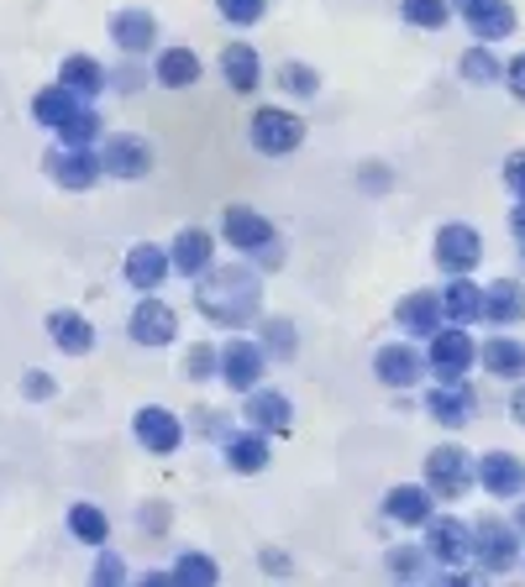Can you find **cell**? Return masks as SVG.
<instances>
[{
	"label": "cell",
	"mask_w": 525,
	"mask_h": 587,
	"mask_svg": "<svg viewBox=\"0 0 525 587\" xmlns=\"http://www.w3.org/2000/svg\"><path fill=\"white\" fill-rule=\"evenodd\" d=\"M194 305L200 315L221 330H242L262 315V279L247 268V262H226V268H205L200 283H194Z\"/></svg>",
	"instance_id": "cell-1"
},
{
	"label": "cell",
	"mask_w": 525,
	"mask_h": 587,
	"mask_svg": "<svg viewBox=\"0 0 525 587\" xmlns=\"http://www.w3.org/2000/svg\"><path fill=\"white\" fill-rule=\"evenodd\" d=\"M473 556L489 577H504L521 562V530L515 519H478L473 524Z\"/></svg>",
	"instance_id": "cell-2"
},
{
	"label": "cell",
	"mask_w": 525,
	"mask_h": 587,
	"mask_svg": "<svg viewBox=\"0 0 525 587\" xmlns=\"http://www.w3.org/2000/svg\"><path fill=\"white\" fill-rule=\"evenodd\" d=\"M426 488H431V498H442V504H457V498L473 488V456L457 447V441L436 447V451L426 456Z\"/></svg>",
	"instance_id": "cell-3"
},
{
	"label": "cell",
	"mask_w": 525,
	"mask_h": 587,
	"mask_svg": "<svg viewBox=\"0 0 525 587\" xmlns=\"http://www.w3.org/2000/svg\"><path fill=\"white\" fill-rule=\"evenodd\" d=\"M426 368L436 377H462L468 368H473V336H468L462 326H453V320L436 326L426 336Z\"/></svg>",
	"instance_id": "cell-4"
},
{
	"label": "cell",
	"mask_w": 525,
	"mask_h": 587,
	"mask_svg": "<svg viewBox=\"0 0 525 587\" xmlns=\"http://www.w3.org/2000/svg\"><path fill=\"white\" fill-rule=\"evenodd\" d=\"M305 142V121L294 116V111H279V105H262L258 116H253V147L268 153V158H284Z\"/></svg>",
	"instance_id": "cell-5"
},
{
	"label": "cell",
	"mask_w": 525,
	"mask_h": 587,
	"mask_svg": "<svg viewBox=\"0 0 525 587\" xmlns=\"http://www.w3.org/2000/svg\"><path fill=\"white\" fill-rule=\"evenodd\" d=\"M262 368H268V357H262L258 341H242V336H237V341L215 347V373H221V383H226V388H237V394L258 388Z\"/></svg>",
	"instance_id": "cell-6"
},
{
	"label": "cell",
	"mask_w": 525,
	"mask_h": 587,
	"mask_svg": "<svg viewBox=\"0 0 525 587\" xmlns=\"http://www.w3.org/2000/svg\"><path fill=\"white\" fill-rule=\"evenodd\" d=\"M421 530H426V562L457 566L462 556H473V524H462L457 515H431Z\"/></svg>",
	"instance_id": "cell-7"
},
{
	"label": "cell",
	"mask_w": 525,
	"mask_h": 587,
	"mask_svg": "<svg viewBox=\"0 0 525 587\" xmlns=\"http://www.w3.org/2000/svg\"><path fill=\"white\" fill-rule=\"evenodd\" d=\"M473 483L489 498H504V504H510V498L525 494V462L510 456V451H483L473 462Z\"/></svg>",
	"instance_id": "cell-8"
},
{
	"label": "cell",
	"mask_w": 525,
	"mask_h": 587,
	"mask_svg": "<svg viewBox=\"0 0 525 587\" xmlns=\"http://www.w3.org/2000/svg\"><path fill=\"white\" fill-rule=\"evenodd\" d=\"M426 415L436 425H447V430H457V425H468L478 415V399H473V383H462V377H442V383H431L426 394Z\"/></svg>",
	"instance_id": "cell-9"
},
{
	"label": "cell",
	"mask_w": 525,
	"mask_h": 587,
	"mask_svg": "<svg viewBox=\"0 0 525 587\" xmlns=\"http://www.w3.org/2000/svg\"><path fill=\"white\" fill-rule=\"evenodd\" d=\"M373 377L383 388H415L426 377V352L421 347H405V341H389L373 352Z\"/></svg>",
	"instance_id": "cell-10"
},
{
	"label": "cell",
	"mask_w": 525,
	"mask_h": 587,
	"mask_svg": "<svg viewBox=\"0 0 525 587\" xmlns=\"http://www.w3.org/2000/svg\"><path fill=\"white\" fill-rule=\"evenodd\" d=\"M242 420L253 425V430H262V436H284V430H294V404L279 394V388H247V399H242Z\"/></svg>",
	"instance_id": "cell-11"
},
{
	"label": "cell",
	"mask_w": 525,
	"mask_h": 587,
	"mask_svg": "<svg viewBox=\"0 0 525 587\" xmlns=\"http://www.w3.org/2000/svg\"><path fill=\"white\" fill-rule=\"evenodd\" d=\"M132 430H137V441H143L153 456H168V451H179V441H185L179 415L164 409V404H143V409L132 415Z\"/></svg>",
	"instance_id": "cell-12"
},
{
	"label": "cell",
	"mask_w": 525,
	"mask_h": 587,
	"mask_svg": "<svg viewBox=\"0 0 525 587\" xmlns=\"http://www.w3.org/2000/svg\"><path fill=\"white\" fill-rule=\"evenodd\" d=\"M126 336H132L137 347H168V341L179 336V315H174V305H164V300H137L132 320H126Z\"/></svg>",
	"instance_id": "cell-13"
},
{
	"label": "cell",
	"mask_w": 525,
	"mask_h": 587,
	"mask_svg": "<svg viewBox=\"0 0 525 587\" xmlns=\"http://www.w3.org/2000/svg\"><path fill=\"white\" fill-rule=\"evenodd\" d=\"M100 173H111V179H147L153 173V147L143 137H111L100 147Z\"/></svg>",
	"instance_id": "cell-14"
},
{
	"label": "cell",
	"mask_w": 525,
	"mask_h": 587,
	"mask_svg": "<svg viewBox=\"0 0 525 587\" xmlns=\"http://www.w3.org/2000/svg\"><path fill=\"white\" fill-rule=\"evenodd\" d=\"M478 258H483V241H478L473 226L453 221V226L436 232V262H442L447 273H473Z\"/></svg>",
	"instance_id": "cell-15"
},
{
	"label": "cell",
	"mask_w": 525,
	"mask_h": 587,
	"mask_svg": "<svg viewBox=\"0 0 525 587\" xmlns=\"http://www.w3.org/2000/svg\"><path fill=\"white\" fill-rule=\"evenodd\" d=\"M48 173L58 189H96L100 179L96 147H58V153H48Z\"/></svg>",
	"instance_id": "cell-16"
},
{
	"label": "cell",
	"mask_w": 525,
	"mask_h": 587,
	"mask_svg": "<svg viewBox=\"0 0 525 587\" xmlns=\"http://www.w3.org/2000/svg\"><path fill=\"white\" fill-rule=\"evenodd\" d=\"M215 262V236L200 232V226H185V232L174 236V247H168V268L174 273H185V279H200L205 268Z\"/></svg>",
	"instance_id": "cell-17"
},
{
	"label": "cell",
	"mask_w": 525,
	"mask_h": 587,
	"mask_svg": "<svg viewBox=\"0 0 525 587\" xmlns=\"http://www.w3.org/2000/svg\"><path fill=\"white\" fill-rule=\"evenodd\" d=\"M394 326L405 330V336H421V341H426L436 326H447V315H442V294H431V289L405 294V300L394 305Z\"/></svg>",
	"instance_id": "cell-18"
},
{
	"label": "cell",
	"mask_w": 525,
	"mask_h": 587,
	"mask_svg": "<svg viewBox=\"0 0 525 587\" xmlns=\"http://www.w3.org/2000/svg\"><path fill=\"white\" fill-rule=\"evenodd\" d=\"M462 22H468V32H473L478 43H504V37H515L521 11L510 0H478L473 11H462Z\"/></svg>",
	"instance_id": "cell-19"
},
{
	"label": "cell",
	"mask_w": 525,
	"mask_h": 587,
	"mask_svg": "<svg viewBox=\"0 0 525 587\" xmlns=\"http://www.w3.org/2000/svg\"><path fill=\"white\" fill-rule=\"evenodd\" d=\"M221 236H226L237 252H262V247L273 241V226H268L253 205H232V211L221 215Z\"/></svg>",
	"instance_id": "cell-20"
},
{
	"label": "cell",
	"mask_w": 525,
	"mask_h": 587,
	"mask_svg": "<svg viewBox=\"0 0 525 587\" xmlns=\"http://www.w3.org/2000/svg\"><path fill=\"white\" fill-rule=\"evenodd\" d=\"M121 273H126V283H132V289H143V294H158L174 268H168V252H164V247H153V241H137V247L126 252V268H121Z\"/></svg>",
	"instance_id": "cell-21"
},
{
	"label": "cell",
	"mask_w": 525,
	"mask_h": 587,
	"mask_svg": "<svg viewBox=\"0 0 525 587\" xmlns=\"http://www.w3.org/2000/svg\"><path fill=\"white\" fill-rule=\"evenodd\" d=\"M478 320H489V326H515L525 320V289L515 279H500L483 289V309H478Z\"/></svg>",
	"instance_id": "cell-22"
},
{
	"label": "cell",
	"mask_w": 525,
	"mask_h": 587,
	"mask_svg": "<svg viewBox=\"0 0 525 587\" xmlns=\"http://www.w3.org/2000/svg\"><path fill=\"white\" fill-rule=\"evenodd\" d=\"M111 43L126 53V58H143L147 47L158 43V22L147 11H116L111 16Z\"/></svg>",
	"instance_id": "cell-23"
},
{
	"label": "cell",
	"mask_w": 525,
	"mask_h": 587,
	"mask_svg": "<svg viewBox=\"0 0 525 587\" xmlns=\"http://www.w3.org/2000/svg\"><path fill=\"white\" fill-rule=\"evenodd\" d=\"M431 509H436V498H431L426 483H400V488L383 494V515L394 524H426Z\"/></svg>",
	"instance_id": "cell-24"
},
{
	"label": "cell",
	"mask_w": 525,
	"mask_h": 587,
	"mask_svg": "<svg viewBox=\"0 0 525 587\" xmlns=\"http://www.w3.org/2000/svg\"><path fill=\"white\" fill-rule=\"evenodd\" d=\"M48 336L58 341V352H69V357H85L90 347H96V326H90L79 309H53V315H48Z\"/></svg>",
	"instance_id": "cell-25"
},
{
	"label": "cell",
	"mask_w": 525,
	"mask_h": 587,
	"mask_svg": "<svg viewBox=\"0 0 525 587\" xmlns=\"http://www.w3.org/2000/svg\"><path fill=\"white\" fill-rule=\"evenodd\" d=\"M221 79H226V84H232L237 94H253V90H258V79H262L258 47H247V43L221 47Z\"/></svg>",
	"instance_id": "cell-26"
},
{
	"label": "cell",
	"mask_w": 525,
	"mask_h": 587,
	"mask_svg": "<svg viewBox=\"0 0 525 587\" xmlns=\"http://www.w3.org/2000/svg\"><path fill=\"white\" fill-rule=\"evenodd\" d=\"M478 362H483L494 377L515 383V377H525V341H515V336H489L483 352H478Z\"/></svg>",
	"instance_id": "cell-27"
},
{
	"label": "cell",
	"mask_w": 525,
	"mask_h": 587,
	"mask_svg": "<svg viewBox=\"0 0 525 587\" xmlns=\"http://www.w3.org/2000/svg\"><path fill=\"white\" fill-rule=\"evenodd\" d=\"M478 309H483V289L468 273H453V283L442 289V315L453 326H468V320H478Z\"/></svg>",
	"instance_id": "cell-28"
},
{
	"label": "cell",
	"mask_w": 525,
	"mask_h": 587,
	"mask_svg": "<svg viewBox=\"0 0 525 587\" xmlns=\"http://www.w3.org/2000/svg\"><path fill=\"white\" fill-rule=\"evenodd\" d=\"M79 111H85V100H79L74 90H64V84H53V90H43L37 100H32V116L43 121L48 132H64Z\"/></svg>",
	"instance_id": "cell-29"
},
{
	"label": "cell",
	"mask_w": 525,
	"mask_h": 587,
	"mask_svg": "<svg viewBox=\"0 0 525 587\" xmlns=\"http://www.w3.org/2000/svg\"><path fill=\"white\" fill-rule=\"evenodd\" d=\"M226 467L262 472L268 467V436H262V430H232V436H226Z\"/></svg>",
	"instance_id": "cell-30"
},
{
	"label": "cell",
	"mask_w": 525,
	"mask_h": 587,
	"mask_svg": "<svg viewBox=\"0 0 525 587\" xmlns=\"http://www.w3.org/2000/svg\"><path fill=\"white\" fill-rule=\"evenodd\" d=\"M58 84L74 90L79 100H96V94L105 90V69H100L96 58H85V53H69V58H64V69H58Z\"/></svg>",
	"instance_id": "cell-31"
},
{
	"label": "cell",
	"mask_w": 525,
	"mask_h": 587,
	"mask_svg": "<svg viewBox=\"0 0 525 587\" xmlns=\"http://www.w3.org/2000/svg\"><path fill=\"white\" fill-rule=\"evenodd\" d=\"M158 84L164 90H190L194 79H200V58H194L190 47H164V58H158Z\"/></svg>",
	"instance_id": "cell-32"
},
{
	"label": "cell",
	"mask_w": 525,
	"mask_h": 587,
	"mask_svg": "<svg viewBox=\"0 0 525 587\" xmlns=\"http://www.w3.org/2000/svg\"><path fill=\"white\" fill-rule=\"evenodd\" d=\"M69 530H74V541H85V545H105V541H111V519L100 515L96 504H74V509H69Z\"/></svg>",
	"instance_id": "cell-33"
},
{
	"label": "cell",
	"mask_w": 525,
	"mask_h": 587,
	"mask_svg": "<svg viewBox=\"0 0 525 587\" xmlns=\"http://www.w3.org/2000/svg\"><path fill=\"white\" fill-rule=\"evenodd\" d=\"M221 572H215L211 556H200V551H179V562L168 572V583H194V587H211Z\"/></svg>",
	"instance_id": "cell-34"
},
{
	"label": "cell",
	"mask_w": 525,
	"mask_h": 587,
	"mask_svg": "<svg viewBox=\"0 0 525 587\" xmlns=\"http://www.w3.org/2000/svg\"><path fill=\"white\" fill-rule=\"evenodd\" d=\"M400 11H405L410 26H431V32L453 22V0H400Z\"/></svg>",
	"instance_id": "cell-35"
},
{
	"label": "cell",
	"mask_w": 525,
	"mask_h": 587,
	"mask_svg": "<svg viewBox=\"0 0 525 587\" xmlns=\"http://www.w3.org/2000/svg\"><path fill=\"white\" fill-rule=\"evenodd\" d=\"M457 69H462V79H473V84H494V79H500V58H494L489 47H468Z\"/></svg>",
	"instance_id": "cell-36"
},
{
	"label": "cell",
	"mask_w": 525,
	"mask_h": 587,
	"mask_svg": "<svg viewBox=\"0 0 525 587\" xmlns=\"http://www.w3.org/2000/svg\"><path fill=\"white\" fill-rule=\"evenodd\" d=\"M96 137H100V116L90 111V105H85V111H79V116L58 132V142H64V147H96Z\"/></svg>",
	"instance_id": "cell-37"
},
{
	"label": "cell",
	"mask_w": 525,
	"mask_h": 587,
	"mask_svg": "<svg viewBox=\"0 0 525 587\" xmlns=\"http://www.w3.org/2000/svg\"><path fill=\"white\" fill-rule=\"evenodd\" d=\"M279 84H284L289 94H300V100H311V94L321 90V74L305 69V64H284V69H279Z\"/></svg>",
	"instance_id": "cell-38"
},
{
	"label": "cell",
	"mask_w": 525,
	"mask_h": 587,
	"mask_svg": "<svg viewBox=\"0 0 525 587\" xmlns=\"http://www.w3.org/2000/svg\"><path fill=\"white\" fill-rule=\"evenodd\" d=\"M262 341H268V352L262 357H294V326L289 320H262Z\"/></svg>",
	"instance_id": "cell-39"
},
{
	"label": "cell",
	"mask_w": 525,
	"mask_h": 587,
	"mask_svg": "<svg viewBox=\"0 0 525 587\" xmlns=\"http://www.w3.org/2000/svg\"><path fill=\"white\" fill-rule=\"evenodd\" d=\"M221 5V16L232 26H258L262 11H268V0H215Z\"/></svg>",
	"instance_id": "cell-40"
},
{
	"label": "cell",
	"mask_w": 525,
	"mask_h": 587,
	"mask_svg": "<svg viewBox=\"0 0 525 587\" xmlns=\"http://www.w3.org/2000/svg\"><path fill=\"white\" fill-rule=\"evenodd\" d=\"M389 572H394V577H421V572H426V551L394 545V551H389Z\"/></svg>",
	"instance_id": "cell-41"
},
{
	"label": "cell",
	"mask_w": 525,
	"mask_h": 587,
	"mask_svg": "<svg viewBox=\"0 0 525 587\" xmlns=\"http://www.w3.org/2000/svg\"><path fill=\"white\" fill-rule=\"evenodd\" d=\"M504 184H510L515 200H525V153H510V158H504Z\"/></svg>",
	"instance_id": "cell-42"
},
{
	"label": "cell",
	"mask_w": 525,
	"mask_h": 587,
	"mask_svg": "<svg viewBox=\"0 0 525 587\" xmlns=\"http://www.w3.org/2000/svg\"><path fill=\"white\" fill-rule=\"evenodd\" d=\"M53 388H58V383H53L43 368H32V373L22 377V394H26V399H53Z\"/></svg>",
	"instance_id": "cell-43"
},
{
	"label": "cell",
	"mask_w": 525,
	"mask_h": 587,
	"mask_svg": "<svg viewBox=\"0 0 525 587\" xmlns=\"http://www.w3.org/2000/svg\"><path fill=\"white\" fill-rule=\"evenodd\" d=\"M211 373H215V347H194L190 352V377L194 383H205Z\"/></svg>",
	"instance_id": "cell-44"
},
{
	"label": "cell",
	"mask_w": 525,
	"mask_h": 587,
	"mask_svg": "<svg viewBox=\"0 0 525 587\" xmlns=\"http://www.w3.org/2000/svg\"><path fill=\"white\" fill-rule=\"evenodd\" d=\"M96 583H105V587H111V583H126V566H121L111 551H105V556L96 562Z\"/></svg>",
	"instance_id": "cell-45"
},
{
	"label": "cell",
	"mask_w": 525,
	"mask_h": 587,
	"mask_svg": "<svg viewBox=\"0 0 525 587\" xmlns=\"http://www.w3.org/2000/svg\"><path fill=\"white\" fill-rule=\"evenodd\" d=\"M504 79H510V90H515V100H525V53L521 58H510V64H504Z\"/></svg>",
	"instance_id": "cell-46"
},
{
	"label": "cell",
	"mask_w": 525,
	"mask_h": 587,
	"mask_svg": "<svg viewBox=\"0 0 525 587\" xmlns=\"http://www.w3.org/2000/svg\"><path fill=\"white\" fill-rule=\"evenodd\" d=\"M143 509H147V515H143L147 530H164V524H168V509H164V504H143Z\"/></svg>",
	"instance_id": "cell-47"
},
{
	"label": "cell",
	"mask_w": 525,
	"mask_h": 587,
	"mask_svg": "<svg viewBox=\"0 0 525 587\" xmlns=\"http://www.w3.org/2000/svg\"><path fill=\"white\" fill-rule=\"evenodd\" d=\"M510 236L525 241V200H515V211H510Z\"/></svg>",
	"instance_id": "cell-48"
},
{
	"label": "cell",
	"mask_w": 525,
	"mask_h": 587,
	"mask_svg": "<svg viewBox=\"0 0 525 587\" xmlns=\"http://www.w3.org/2000/svg\"><path fill=\"white\" fill-rule=\"evenodd\" d=\"M510 415H515V425H525V383L515 377V399H510Z\"/></svg>",
	"instance_id": "cell-49"
},
{
	"label": "cell",
	"mask_w": 525,
	"mask_h": 587,
	"mask_svg": "<svg viewBox=\"0 0 525 587\" xmlns=\"http://www.w3.org/2000/svg\"><path fill=\"white\" fill-rule=\"evenodd\" d=\"M515 530L525 535V494H521V509H515Z\"/></svg>",
	"instance_id": "cell-50"
},
{
	"label": "cell",
	"mask_w": 525,
	"mask_h": 587,
	"mask_svg": "<svg viewBox=\"0 0 525 587\" xmlns=\"http://www.w3.org/2000/svg\"><path fill=\"white\" fill-rule=\"evenodd\" d=\"M453 5H457V11H473V5H478V0H453Z\"/></svg>",
	"instance_id": "cell-51"
},
{
	"label": "cell",
	"mask_w": 525,
	"mask_h": 587,
	"mask_svg": "<svg viewBox=\"0 0 525 587\" xmlns=\"http://www.w3.org/2000/svg\"><path fill=\"white\" fill-rule=\"evenodd\" d=\"M521 247H525V241H521Z\"/></svg>",
	"instance_id": "cell-52"
}]
</instances>
